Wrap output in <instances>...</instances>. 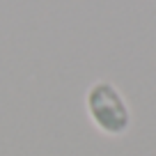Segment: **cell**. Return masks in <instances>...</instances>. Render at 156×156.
<instances>
[{
  "label": "cell",
  "mask_w": 156,
  "mask_h": 156,
  "mask_svg": "<svg viewBox=\"0 0 156 156\" xmlns=\"http://www.w3.org/2000/svg\"><path fill=\"white\" fill-rule=\"evenodd\" d=\"M90 108H92L94 119L106 131L117 133L126 126V110H124L117 92L110 85H97L92 90V94H90Z\"/></svg>",
  "instance_id": "1"
}]
</instances>
